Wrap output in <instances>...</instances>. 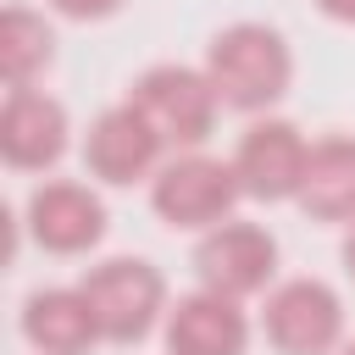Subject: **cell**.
Segmentation results:
<instances>
[{
    "mask_svg": "<svg viewBox=\"0 0 355 355\" xmlns=\"http://www.w3.org/2000/svg\"><path fill=\"white\" fill-rule=\"evenodd\" d=\"M205 78L227 111H266L294 83L288 39L266 22H233L205 44Z\"/></svg>",
    "mask_w": 355,
    "mask_h": 355,
    "instance_id": "obj_1",
    "label": "cell"
},
{
    "mask_svg": "<svg viewBox=\"0 0 355 355\" xmlns=\"http://www.w3.org/2000/svg\"><path fill=\"white\" fill-rule=\"evenodd\" d=\"M128 105L161 133L166 150H200L216 128V111H222L205 67H178V61L139 72L128 89Z\"/></svg>",
    "mask_w": 355,
    "mask_h": 355,
    "instance_id": "obj_2",
    "label": "cell"
},
{
    "mask_svg": "<svg viewBox=\"0 0 355 355\" xmlns=\"http://www.w3.org/2000/svg\"><path fill=\"white\" fill-rule=\"evenodd\" d=\"M100 338L105 344H139L155 322H166V277L139 255H111L78 277Z\"/></svg>",
    "mask_w": 355,
    "mask_h": 355,
    "instance_id": "obj_3",
    "label": "cell"
},
{
    "mask_svg": "<svg viewBox=\"0 0 355 355\" xmlns=\"http://www.w3.org/2000/svg\"><path fill=\"white\" fill-rule=\"evenodd\" d=\"M239 200H244V183H239L233 161H216V155H200V150L161 161V172L150 178L155 216L166 227H183V233H205V227L227 222Z\"/></svg>",
    "mask_w": 355,
    "mask_h": 355,
    "instance_id": "obj_4",
    "label": "cell"
},
{
    "mask_svg": "<svg viewBox=\"0 0 355 355\" xmlns=\"http://www.w3.org/2000/svg\"><path fill=\"white\" fill-rule=\"evenodd\" d=\"M261 333L277 355H338L344 300L322 277H288L261 305Z\"/></svg>",
    "mask_w": 355,
    "mask_h": 355,
    "instance_id": "obj_5",
    "label": "cell"
},
{
    "mask_svg": "<svg viewBox=\"0 0 355 355\" xmlns=\"http://www.w3.org/2000/svg\"><path fill=\"white\" fill-rule=\"evenodd\" d=\"M194 272L200 288H216L227 300H250L277 277V239L261 222H216L194 244Z\"/></svg>",
    "mask_w": 355,
    "mask_h": 355,
    "instance_id": "obj_6",
    "label": "cell"
},
{
    "mask_svg": "<svg viewBox=\"0 0 355 355\" xmlns=\"http://www.w3.org/2000/svg\"><path fill=\"white\" fill-rule=\"evenodd\" d=\"M305 155H311V139L283 122V116H261L239 133V150H233V172L244 183L250 200H294L300 194V178H305Z\"/></svg>",
    "mask_w": 355,
    "mask_h": 355,
    "instance_id": "obj_7",
    "label": "cell"
},
{
    "mask_svg": "<svg viewBox=\"0 0 355 355\" xmlns=\"http://www.w3.org/2000/svg\"><path fill=\"white\" fill-rule=\"evenodd\" d=\"M28 239L50 255H83L105 239V200L89 183L50 178L28 194Z\"/></svg>",
    "mask_w": 355,
    "mask_h": 355,
    "instance_id": "obj_8",
    "label": "cell"
},
{
    "mask_svg": "<svg viewBox=\"0 0 355 355\" xmlns=\"http://www.w3.org/2000/svg\"><path fill=\"white\" fill-rule=\"evenodd\" d=\"M161 155H166V144H161V133L122 100V105H111V111H100L94 122H89V133H83V166L100 178V183H139V178H155L161 172Z\"/></svg>",
    "mask_w": 355,
    "mask_h": 355,
    "instance_id": "obj_9",
    "label": "cell"
},
{
    "mask_svg": "<svg viewBox=\"0 0 355 355\" xmlns=\"http://www.w3.org/2000/svg\"><path fill=\"white\" fill-rule=\"evenodd\" d=\"M67 105L50 100L44 89L22 83V89H6V105H0V155L6 166L17 172H44L67 155Z\"/></svg>",
    "mask_w": 355,
    "mask_h": 355,
    "instance_id": "obj_10",
    "label": "cell"
},
{
    "mask_svg": "<svg viewBox=\"0 0 355 355\" xmlns=\"http://www.w3.org/2000/svg\"><path fill=\"white\" fill-rule=\"evenodd\" d=\"M166 355H244L250 344V316L239 300L216 288H194L178 305H166Z\"/></svg>",
    "mask_w": 355,
    "mask_h": 355,
    "instance_id": "obj_11",
    "label": "cell"
},
{
    "mask_svg": "<svg viewBox=\"0 0 355 355\" xmlns=\"http://www.w3.org/2000/svg\"><path fill=\"white\" fill-rule=\"evenodd\" d=\"M22 338L39 355H89L100 338V322L83 300V288H39L22 305Z\"/></svg>",
    "mask_w": 355,
    "mask_h": 355,
    "instance_id": "obj_12",
    "label": "cell"
},
{
    "mask_svg": "<svg viewBox=\"0 0 355 355\" xmlns=\"http://www.w3.org/2000/svg\"><path fill=\"white\" fill-rule=\"evenodd\" d=\"M294 205L316 222H355V139L349 133H327L311 144Z\"/></svg>",
    "mask_w": 355,
    "mask_h": 355,
    "instance_id": "obj_13",
    "label": "cell"
},
{
    "mask_svg": "<svg viewBox=\"0 0 355 355\" xmlns=\"http://www.w3.org/2000/svg\"><path fill=\"white\" fill-rule=\"evenodd\" d=\"M50 61H55V28L44 22V11L6 6L0 11V78H6V89L33 83Z\"/></svg>",
    "mask_w": 355,
    "mask_h": 355,
    "instance_id": "obj_14",
    "label": "cell"
},
{
    "mask_svg": "<svg viewBox=\"0 0 355 355\" xmlns=\"http://www.w3.org/2000/svg\"><path fill=\"white\" fill-rule=\"evenodd\" d=\"M55 17H72V22H105V17H116L128 0H44Z\"/></svg>",
    "mask_w": 355,
    "mask_h": 355,
    "instance_id": "obj_15",
    "label": "cell"
},
{
    "mask_svg": "<svg viewBox=\"0 0 355 355\" xmlns=\"http://www.w3.org/2000/svg\"><path fill=\"white\" fill-rule=\"evenodd\" d=\"M316 11L333 17V22H349V28H355V0H316Z\"/></svg>",
    "mask_w": 355,
    "mask_h": 355,
    "instance_id": "obj_16",
    "label": "cell"
},
{
    "mask_svg": "<svg viewBox=\"0 0 355 355\" xmlns=\"http://www.w3.org/2000/svg\"><path fill=\"white\" fill-rule=\"evenodd\" d=\"M338 255H344V272L355 277V222H349V233H344V244H338Z\"/></svg>",
    "mask_w": 355,
    "mask_h": 355,
    "instance_id": "obj_17",
    "label": "cell"
},
{
    "mask_svg": "<svg viewBox=\"0 0 355 355\" xmlns=\"http://www.w3.org/2000/svg\"><path fill=\"white\" fill-rule=\"evenodd\" d=\"M338 355H355V338H349V344H338Z\"/></svg>",
    "mask_w": 355,
    "mask_h": 355,
    "instance_id": "obj_18",
    "label": "cell"
}]
</instances>
